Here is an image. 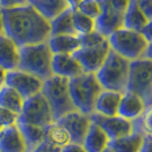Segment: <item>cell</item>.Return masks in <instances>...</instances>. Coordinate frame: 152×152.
Segmentation results:
<instances>
[{
	"instance_id": "obj_1",
	"label": "cell",
	"mask_w": 152,
	"mask_h": 152,
	"mask_svg": "<svg viewBox=\"0 0 152 152\" xmlns=\"http://www.w3.org/2000/svg\"><path fill=\"white\" fill-rule=\"evenodd\" d=\"M1 9L4 34L20 47L47 42L50 38V21L39 14L31 5Z\"/></svg>"
},
{
	"instance_id": "obj_2",
	"label": "cell",
	"mask_w": 152,
	"mask_h": 152,
	"mask_svg": "<svg viewBox=\"0 0 152 152\" xmlns=\"http://www.w3.org/2000/svg\"><path fill=\"white\" fill-rule=\"evenodd\" d=\"M79 37L80 48L73 53V56L81 64L84 72L96 73L111 50L109 38L96 30Z\"/></svg>"
},
{
	"instance_id": "obj_3",
	"label": "cell",
	"mask_w": 152,
	"mask_h": 152,
	"mask_svg": "<svg viewBox=\"0 0 152 152\" xmlns=\"http://www.w3.org/2000/svg\"><path fill=\"white\" fill-rule=\"evenodd\" d=\"M69 91L76 110L91 115L95 112V103L103 88L95 73L84 72L69 79Z\"/></svg>"
},
{
	"instance_id": "obj_4",
	"label": "cell",
	"mask_w": 152,
	"mask_h": 152,
	"mask_svg": "<svg viewBox=\"0 0 152 152\" xmlns=\"http://www.w3.org/2000/svg\"><path fill=\"white\" fill-rule=\"evenodd\" d=\"M129 69V60L111 49L105 62L95 75L103 89L125 93L128 85Z\"/></svg>"
},
{
	"instance_id": "obj_5",
	"label": "cell",
	"mask_w": 152,
	"mask_h": 152,
	"mask_svg": "<svg viewBox=\"0 0 152 152\" xmlns=\"http://www.w3.org/2000/svg\"><path fill=\"white\" fill-rule=\"evenodd\" d=\"M20 70L32 73L42 80L53 76L52 61L54 54L48 42L22 46L20 48Z\"/></svg>"
},
{
	"instance_id": "obj_6",
	"label": "cell",
	"mask_w": 152,
	"mask_h": 152,
	"mask_svg": "<svg viewBox=\"0 0 152 152\" xmlns=\"http://www.w3.org/2000/svg\"><path fill=\"white\" fill-rule=\"evenodd\" d=\"M41 93L52 107L55 121L69 112L76 110L69 91V79L66 78L55 75L49 77L48 79L44 80Z\"/></svg>"
},
{
	"instance_id": "obj_7",
	"label": "cell",
	"mask_w": 152,
	"mask_h": 152,
	"mask_svg": "<svg viewBox=\"0 0 152 152\" xmlns=\"http://www.w3.org/2000/svg\"><path fill=\"white\" fill-rule=\"evenodd\" d=\"M109 44L113 52L129 61H135L144 57L149 41L142 32L121 28L109 37Z\"/></svg>"
},
{
	"instance_id": "obj_8",
	"label": "cell",
	"mask_w": 152,
	"mask_h": 152,
	"mask_svg": "<svg viewBox=\"0 0 152 152\" xmlns=\"http://www.w3.org/2000/svg\"><path fill=\"white\" fill-rule=\"evenodd\" d=\"M101 14L96 18V31L109 38L113 32L124 28L125 13L130 0H99Z\"/></svg>"
},
{
	"instance_id": "obj_9",
	"label": "cell",
	"mask_w": 152,
	"mask_h": 152,
	"mask_svg": "<svg viewBox=\"0 0 152 152\" xmlns=\"http://www.w3.org/2000/svg\"><path fill=\"white\" fill-rule=\"evenodd\" d=\"M127 91H133L144 99L145 104H152V61L142 57L130 61Z\"/></svg>"
},
{
	"instance_id": "obj_10",
	"label": "cell",
	"mask_w": 152,
	"mask_h": 152,
	"mask_svg": "<svg viewBox=\"0 0 152 152\" xmlns=\"http://www.w3.org/2000/svg\"><path fill=\"white\" fill-rule=\"evenodd\" d=\"M18 120L44 128L55 122L52 107L42 93L25 99Z\"/></svg>"
},
{
	"instance_id": "obj_11",
	"label": "cell",
	"mask_w": 152,
	"mask_h": 152,
	"mask_svg": "<svg viewBox=\"0 0 152 152\" xmlns=\"http://www.w3.org/2000/svg\"><path fill=\"white\" fill-rule=\"evenodd\" d=\"M6 85L17 91L24 99L34 96L42 91L44 80L23 70H14L7 73Z\"/></svg>"
},
{
	"instance_id": "obj_12",
	"label": "cell",
	"mask_w": 152,
	"mask_h": 152,
	"mask_svg": "<svg viewBox=\"0 0 152 152\" xmlns=\"http://www.w3.org/2000/svg\"><path fill=\"white\" fill-rule=\"evenodd\" d=\"M55 122L60 124L66 129L71 138V142L83 144L85 136L87 135L88 129L91 125V115H87L85 113H81L78 110H75L63 115Z\"/></svg>"
},
{
	"instance_id": "obj_13",
	"label": "cell",
	"mask_w": 152,
	"mask_h": 152,
	"mask_svg": "<svg viewBox=\"0 0 152 152\" xmlns=\"http://www.w3.org/2000/svg\"><path fill=\"white\" fill-rule=\"evenodd\" d=\"M91 122L99 126L107 134L110 141L119 138V137L129 135L134 132V124L130 120H127L120 115H102L99 113L91 114Z\"/></svg>"
},
{
	"instance_id": "obj_14",
	"label": "cell",
	"mask_w": 152,
	"mask_h": 152,
	"mask_svg": "<svg viewBox=\"0 0 152 152\" xmlns=\"http://www.w3.org/2000/svg\"><path fill=\"white\" fill-rule=\"evenodd\" d=\"M53 75L71 79L84 73V69L73 54H54L52 61Z\"/></svg>"
},
{
	"instance_id": "obj_15",
	"label": "cell",
	"mask_w": 152,
	"mask_h": 152,
	"mask_svg": "<svg viewBox=\"0 0 152 152\" xmlns=\"http://www.w3.org/2000/svg\"><path fill=\"white\" fill-rule=\"evenodd\" d=\"M145 107H146V104L144 99L140 95L133 91H126L125 93H122L119 109H118V115L127 120L134 121L142 115Z\"/></svg>"
},
{
	"instance_id": "obj_16",
	"label": "cell",
	"mask_w": 152,
	"mask_h": 152,
	"mask_svg": "<svg viewBox=\"0 0 152 152\" xmlns=\"http://www.w3.org/2000/svg\"><path fill=\"white\" fill-rule=\"evenodd\" d=\"M20 46L7 36H0V66L7 72L17 70L20 66Z\"/></svg>"
},
{
	"instance_id": "obj_17",
	"label": "cell",
	"mask_w": 152,
	"mask_h": 152,
	"mask_svg": "<svg viewBox=\"0 0 152 152\" xmlns=\"http://www.w3.org/2000/svg\"><path fill=\"white\" fill-rule=\"evenodd\" d=\"M0 152H28L17 125L2 128L0 132Z\"/></svg>"
},
{
	"instance_id": "obj_18",
	"label": "cell",
	"mask_w": 152,
	"mask_h": 152,
	"mask_svg": "<svg viewBox=\"0 0 152 152\" xmlns=\"http://www.w3.org/2000/svg\"><path fill=\"white\" fill-rule=\"evenodd\" d=\"M122 93L103 89L99 93L95 103V113L102 115H118V109L120 104Z\"/></svg>"
},
{
	"instance_id": "obj_19",
	"label": "cell",
	"mask_w": 152,
	"mask_h": 152,
	"mask_svg": "<svg viewBox=\"0 0 152 152\" xmlns=\"http://www.w3.org/2000/svg\"><path fill=\"white\" fill-rule=\"evenodd\" d=\"M29 5L48 21L54 20L56 16L71 7L68 0H29Z\"/></svg>"
},
{
	"instance_id": "obj_20",
	"label": "cell",
	"mask_w": 152,
	"mask_h": 152,
	"mask_svg": "<svg viewBox=\"0 0 152 152\" xmlns=\"http://www.w3.org/2000/svg\"><path fill=\"white\" fill-rule=\"evenodd\" d=\"M110 144V138L104 130L96 124L91 122L87 135L83 142L85 150L87 152H102Z\"/></svg>"
},
{
	"instance_id": "obj_21",
	"label": "cell",
	"mask_w": 152,
	"mask_h": 152,
	"mask_svg": "<svg viewBox=\"0 0 152 152\" xmlns=\"http://www.w3.org/2000/svg\"><path fill=\"white\" fill-rule=\"evenodd\" d=\"M47 42L53 54H73L80 48V37L78 34L50 36Z\"/></svg>"
},
{
	"instance_id": "obj_22",
	"label": "cell",
	"mask_w": 152,
	"mask_h": 152,
	"mask_svg": "<svg viewBox=\"0 0 152 152\" xmlns=\"http://www.w3.org/2000/svg\"><path fill=\"white\" fill-rule=\"evenodd\" d=\"M144 136V134L134 130L129 135L110 141L109 146L114 152H141Z\"/></svg>"
},
{
	"instance_id": "obj_23",
	"label": "cell",
	"mask_w": 152,
	"mask_h": 152,
	"mask_svg": "<svg viewBox=\"0 0 152 152\" xmlns=\"http://www.w3.org/2000/svg\"><path fill=\"white\" fill-rule=\"evenodd\" d=\"M17 127L25 141L28 152L33 151L45 138L46 128L44 127H39L36 125L26 124V122L20 121V120L17 122Z\"/></svg>"
},
{
	"instance_id": "obj_24",
	"label": "cell",
	"mask_w": 152,
	"mask_h": 152,
	"mask_svg": "<svg viewBox=\"0 0 152 152\" xmlns=\"http://www.w3.org/2000/svg\"><path fill=\"white\" fill-rule=\"evenodd\" d=\"M77 34L73 24V8L70 7L50 21V36Z\"/></svg>"
},
{
	"instance_id": "obj_25",
	"label": "cell",
	"mask_w": 152,
	"mask_h": 152,
	"mask_svg": "<svg viewBox=\"0 0 152 152\" xmlns=\"http://www.w3.org/2000/svg\"><path fill=\"white\" fill-rule=\"evenodd\" d=\"M148 18L145 17L143 12L138 6L137 0H130L128 8L125 13L124 18V28L134 31H141L144 29V26L148 24Z\"/></svg>"
},
{
	"instance_id": "obj_26",
	"label": "cell",
	"mask_w": 152,
	"mask_h": 152,
	"mask_svg": "<svg viewBox=\"0 0 152 152\" xmlns=\"http://www.w3.org/2000/svg\"><path fill=\"white\" fill-rule=\"evenodd\" d=\"M25 99L14 88L5 85L0 88V107L8 109L17 114H21Z\"/></svg>"
},
{
	"instance_id": "obj_27",
	"label": "cell",
	"mask_w": 152,
	"mask_h": 152,
	"mask_svg": "<svg viewBox=\"0 0 152 152\" xmlns=\"http://www.w3.org/2000/svg\"><path fill=\"white\" fill-rule=\"evenodd\" d=\"M44 140L60 150H62L65 145L71 142V138L66 129L57 122H54L48 127H46V134Z\"/></svg>"
},
{
	"instance_id": "obj_28",
	"label": "cell",
	"mask_w": 152,
	"mask_h": 152,
	"mask_svg": "<svg viewBox=\"0 0 152 152\" xmlns=\"http://www.w3.org/2000/svg\"><path fill=\"white\" fill-rule=\"evenodd\" d=\"M73 24L78 36L88 34L96 30V20L73 9Z\"/></svg>"
},
{
	"instance_id": "obj_29",
	"label": "cell",
	"mask_w": 152,
	"mask_h": 152,
	"mask_svg": "<svg viewBox=\"0 0 152 152\" xmlns=\"http://www.w3.org/2000/svg\"><path fill=\"white\" fill-rule=\"evenodd\" d=\"M134 130L140 132L144 135L152 136V104L146 105L142 115L133 121Z\"/></svg>"
},
{
	"instance_id": "obj_30",
	"label": "cell",
	"mask_w": 152,
	"mask_h": 152,
	"mask_svg": "<svg viewBox=\"0 0 152 152\" xmlns=\"http://www.w3.org/2000/svg\"><path fill=\"white\" fill-rule=\"evenodd\" d=\"M75 9L96 20L101 14V4L99 0H80Z\"/></svg>"
},
{
	"instance_id": "obj_31",
	"label": "cell",
	"mask_w": 152,
	"mask_h": 152,
	"mask_svg": "<svg viewBox=\"0 0 152 152\" xmlns=\"http://www.w3.org/2000/svg\"><path fill=\"white\" fill-rule=\"evenodd\" d=\"M18 118H20V114L15 113L8 109L0 107V126L2 128L16 126L18 122Z\"/></svg>"
},
{
	"instance_id": "obj_32",
	"label": "cell",
	"mask_w": 152,
	"mask_h": 152,
	"mask_svg": "<svg viewBox=\"0 0 152 152\" xmlns=\"http://www.w3.org/2000/svg\"><path fill=\"white\" fill-rule=\"evenodd\" d=\"M138 6L141 8V10L143 12L145 17L148 18V21L152 20V0H137Z\"/></svg>"
},
{
	"instance_id": "obj_33",
	"label": "cell",
	"mask_w": 152,
	"mask_h": 152,
	"mask_svg": "<svg viewBox=\"0 0 152 152\" xmlns=\"http://www.w3.org/2000/svg\"><path fill=\"white\" fill-rule=\"evenodd\" d=\"M29 0H0V7L1 8H13L20 7L28 5Z\"/></svg>"
},
{
	"instance_id": "obj_34",
	"label": "cell",
	"mask_w": 152,
	"mask_h": 152,
	"mask_svg": "<svg viewBox=\"0 0 152 152\" xmlns=\"http://www.w3.org/2000/svg\"><path fill=\"white\" fill-rule=\"evenodd\" d=\"M61 152H87V151L85 150L83 144H78V143L70 142L69 144H66L62 149Z\"/></svg>"
},
{
	"instance_id": "obj_35",
	"label": "cell",
	"mask_w": 152,
	"mask_h": 152,
	"mask_svg": "<svg viewBox=\"0 0 152 152\" xmlns=\"http://www.w3.org/2000/svg\"><path fill=\"white\" fill-rule=\"evenodd\" d=\"M141 152H152V136L150 135L144 136V142L142 145Z\"/></svg>"
},
{
	"instance_id": "obj_36",
	"label": "cell",
	"mask_w": 152,
	"mask_h": 152,
	"mask_svg": "<svg viewBox=\"0 0 152 152\" xmlns=\"http://www.w3.org/2000/svg\"><path fill=\"white\" fill-rule=\"evenodd\" d=\"M141 32L143 33V36L146 38V40H148L149 42H151L152 41V20L148 22V24L145 25L144 29L141 31Z\"/></svg>"
},
{
	"instance_id": "obj_37",
	"label": "cell",
	"mask_w": 152,
	"mask_h": 152,
	"mask_svg": "<svg viewBox=\"0 0 152 152\" xmlns=\"http://www.w3.org/2000/svg\"><path fill=\"white\" fill-rule=\"evenodd\" d=\"M7 71L5 69H2L0 66V88L4 87L6 85V79H7Z\"/></svg>"
},
{
	"instance_id": "obj_38",
	"label": "cell",
	"mask_w": 152,
	"mask_h": 152,
	"mask_svg": "<svg viewBox=\"0 0 152 152\" xmlns=\"http://www.w3.org/2000/svg\"><path fill=\"white\" fill-rule=\"evenodd\" d=\"M144 57L150 58V60L152 61V41L151 42H149V46H148V49H146V52H145Z\"/></svg>"
},
{
	"instance_id": "obj_39",
	"label": "cell",
	"mask_w": 152,
	"mask_h": 152,
	"mask_svg": "<svg viewBox=\"0 0 152 152\" xmlns=\"http://www.w3.org/2000/svg\"><path fill=\"white\" fill-rule=\"evenodd\" d=\"M4 34V20H2V9L0 8V36Z\"/></svg>"
},
{
	"instance_id": "obj_40",
	"label": "cell",
	"mask_w": 152,
	"mask_h": 152,
	"mask_svg": "<svg viewBox=\"0 0 152 152\" xmlns=\"http://www.w3.org/2000/svg\"><path fill=\"white\" fill-rule=\"evenodd\" d=\"M79 1H80V0H68V2L70 4V6L73 8V9L77 7V5L79 4Z\"/></svg>"
},
{
	"instance_id": "obj_41",
	"label": "cell",
	"mask_w": 152,
	"mask_h": 152,
	"mask_svg": "<svg viewBox=\"0 0 152 152\" xmlns=\"http://www.w3.org/2000/svg\"><path fill=\"white\" fill-rule=\"evenodd\" d=\"M102 152H114V151L112 150V149H111V148H110V146H107V149H105L104 151H102Z\"/></svg>"
},
{
	"instance_id": "obj_42",
	"label": "cell",
	"mask_w": 152,
	"mask_h": 152,
	"mask_svg": "<svg viewBox=\"0 0 152 152\" xmlns=\"http://www.w3.org/2000/svg\"><path fill=\"white\" fill-rule=\"evenodd\" d=\"M1 130H2V127H1V126H0V132H1Z\"/></svg>"
},
{
	"instance_id": "obj_43",
	"label": "cell",
	"mask_w": 152,
	"mask_h": 152,
	"mask_svg": "<svg viewBox=\"0 0 152 152\" xmlns=\"http://www.w3.org/2000/svg\"><path fill=\"white\" fill-rule=\"evenodd\" d=\"M0 8H1V7H0Z\"/></svg>"
}]
</instances>
